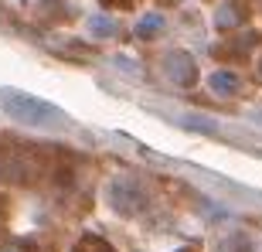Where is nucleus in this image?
Instances as JSON below:
<instances>
[{"label":"nucleus","mask_w":262,"mask_h":252,"mask_svg":"<svg viewBox=\"0 0 262 252\" xmlns=\"http://www.w3.org/2000/svg\"><path fill=\"white\" fill-rule=\"evenodd\" d=\"M82 252H106V245H92V249H82Z\"/></svg>","instance_id":"f03ea898"},{"label":"nucleus","mask_w":262,"mask_h":252,"mask_svg":"<svg viewBox=\"0 0 262 252\" xmlns=\"http://www.w3.org/2000/svg\"><path fill=\"white\" fill-rule=\"evenodd\" d=\"M0 102L7 106V113L14 119H20V123L28 126H51V130H61V126H68V119L61 116L55 106H48V102H41V99L28 96V92H14V89H0Z\"/></svg>","instance_id":"f257e3e1"}]
</instances>
